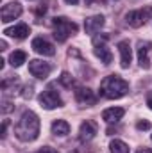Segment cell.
<instances>
[{"label": "cell", "instance_id": "1", "mask_svg": "<svg viewBox=\"0 0 152 153\" xmlns=\"http://www.w3.org/2000/svg\"><path fill=\"white\" fill-rule=\"evenodd\" d=\"M14 135L23 141V143H31L36 141L39 135V117L32 111H23L22 117L18 119V123L14 125Z\"/></svg>", "mask_w": 152, "mask_h": 153}, {"label": "cell", "instance_id": "2", "mask_svg": "<svg viewBox=\"0 0 152 153\" xmlns=\"http://www.w3.org/2000/svg\"><path fill=\"white\" fill-rule=\"evenodd\" d=\"M129 93V84L120 75H109L100 82V94L108 100H118Z\"/></svg>", "mask_w": 152, "mask_h": 153}, {"label": "cell", "instance_id": "3", "mask_svg": "<svg viewBox=\"0 0 152 153\" xmlns=\"http://www.w3.org/2000/svg\"><path fill=\"white\" fill-rule=\"evenodd\" d=\"M52 27H54V38L59 43H65L70 36L77 34V30H79L75 22H72L65 16H56L52 20Z\"/></svg>", "mask_w": 152, "mask_h": 153}, {"label": "cell", "instance_id": "4", "mask_svg": "<svg viewBox=\"0 0 152 153\" xmlns=\"http://www.w3.org/2000/svg\"><path fill=\"white\" fill-rule=\"evenodd\" d=\"M38 100H39V105H41L43 109H47V111H52V109H57V107H63V105H65L63 98L57 94V91L52 89V85L47 87V89L39 94Z\"/></svg>", "mask_w": 152, "mask_h": 153}, {"label": "cell", "instance_id": "5", "mask_svg": "<svg viewBox=\"0 0 152 153\" xmlns=\"http://www.w3.org/2000/svg\"><path fill=\"white\" fill-rule=\"evenodd\" d=\"M109 39V36H100V38H93V53L100 59V62H104L106 66L113 62V53L111 50L106 46V41Z\"/></svg>", "mask_w": 152, "mask_h": 153}, {"label": "cell", "instance_id": "6", "mask_svg": "<svg viewBox=\"0 0 152 153\" xmlns=\"http://www.w3.org/2000/svg\"><path fill=\"white\" fill-rule=\"evenodd\" d=\"M149 16H152V9H136V11H129V13L125 14V23H127L129 27H132V29H138V27H141V25L147 22Z\"/></svg>", "mask_w": 152, "mask_h": 153}, {"label": "cell", "instance_id": "7", "mask_svg": "<svg viewBox=\"0 0 152 153\" xmlns=\"http://www.w3.org/2000/svg\"><path fill=\"white\" fill-rule=\"evenodd\" d=\"M22 4L20 2H9V4H5L4 7H2V11H0V22L2 23H9V22H13V20H16L20 14H22Z\"/></svg>", "mask_w": 152, "mask_h": 153}, {"label": "cell", "instance_id": "8", "mask_svg": "<svg viewBox=\"0 0 152 153\" xmlns=\"http://www.w3.org/2000/svg\"><path fill=\"white\" fill-rule=\"evenodd\" d=\"M50 64L48 62H43V61H39V59H32V61H29V73L32 76H36L39 80H43V78H47V76L50 75Z\"/></svg>", "mask_w": 152, "mask_h": 153}, {"label": "cell", "instance_id": "9", "mask_svg": "<svg viewBox=\"0 0 152 153\" xmlns=\"http://www.w3.org/2000/svg\"><path fill=\"white\" fill-rule=\"evenodd\" d=\"M32 50L39 53V55H45V57H52L56 53V48L50 41H47L45 38H34L32 39Z\"/></svg>", "mask_w": 152, "mask_h": 153}, {"label": "cell", "instance_id": "10", "mask_svg": "<svg viewBox=\"0 0 152 153\" xmlns=\"http://www.w3.org/2000/svg\"><path fill=\"white\" fill-rule=\"evenodd\" d=\"M75 100H77V103L82 105V107H91V105H95L97 96L93 94L91 89H88V87H79L75 91Z\"/></svg>", "mask_w": 152, "mask_h": 153}, {"label": "cell", "instance_id": "11", "mask_svg": "<svg viewBox=\"0 0 152 153\" xmlns=\"http://www.w3.org/2000/svg\"><path fill=\"white\" fill-rule=\"evenodd\" d=\"M97 123L95 121H91V119H86L82 125H81V128H79V139L82 141V143H88V141H91L95 135H97Z\"/></svg>", "mask_w": 152, "mask_h": 153}, {"label": "cell", "instance_id": "12", "mask_svg": "<svg viewBox=\"0 0 152 153\" xmlns=\"http://www.w3.org/2000/svg\"><path fill=\"white\" fill-rule=\"evenodd\" d=\"M118 52H120V66L123 70H127L131 66L132 61V50H131V43L129 41H120L118 43Z\"/></svg>", "mask_w": 152, "mask_h": 153}, {"label": "cell", "instance_id": "13", "mask_svg": "<svg viewBox=\"0 0 152 153\" xmlns=\"http://www.w3.org/2000/svg\"><path fill=\"white\" fill-rule=\"evenodd\" d=\"M102 27H104V16L102 14H95V16H90L84 20V30L88 34H95Z\"/></svg>", "mask_w": 152, "mask_h": 153}, {"label": "cell", "instance_id": "14", "mask_svg": "<svg viewBox=\"0 0 152 153\" xmlns=\"http://www.w3.org/2000/svg\"><path fill=\"white\" fill-rule=\"evenodd\" d=\"M4 34L9 36V38H14V39H25L29 34H31V29H29L27 23H18V25H14V27L5 29Z\"/></svg>", "mask_w": 152, "mask_h": 153}, {"label": "cell", "instance_id": "15", "mask_svg": "<svg viewBox=\"0 0 152 153\" xmlns=\"http://www.w3.org/2000/svg\"><path fill=\"white\" fill-rule=\"evenodd\" d=\"M149 50H150V43H140V48H138V62L143 70H149L150 68V57H149Z\"/></svg>", "mask_w": 152, "mask_h": 153}, {"label": "cell", "instance_id": "16", "mask_svg": "<svg viewBox=\"0 0 152 153\" xmlns=\"http://www.w3.org/2000/svg\"><path fill=\"white\" fill-rule=\"evenodd\" d=\"M123 114H125V111L122 107H109V109H106L102 112V119L111 125V123H118L123 117Z\"/></svg>", "mask_w": 152, "mask_h": 153}, {"label": "cell", "instance_id": "17", "mask_svg": "<svg viewBox=\"0 0 152 153\" xmlns=\"http://www.w3.org/2000/svg\"><path fill=\"white\" fill-rule=\"evenodd\" d=\"M52 134L54 135H59V137H65V135L70 134V125L65 119H56L52 123Z\"/></svg>", "mask_w": 152, "mask_h": 153}, {"label": "cell", "instance_id": "18", "mask_svg": "<svg viewBox=\"0 0 152 153\" xmlns=\"http://www.w3.org/2000/svg\"><path fill=\"white\" fill-rule=\"evenodd\" d=\"M25 61H27V53H25L23 50H14V52L9 55V64H11L13 68H20Z\"/></svg>", "mask_w": 152, "mask_h": 153}, {"label": "cell", "instance_id": "19", "mask_svg": "<svg viewBox=\"0 0 152 153\" xmlns=\"http://www.w3.org/2000/svg\"><path fill=\"white\" fill-rule=\"evenodd\" d=\"M109 150H111V153H129V146L123 141L114 139V141H111V144H109Z\"/></svg>", "mask_w": 152, "mask_h": 153}, {"label": "cell", "instance_id": "20", "mask_svg": "<svg viewBox=\"0 0 152 153\" xmlns=\"http://www.w3.org/2000/svg\"><path fill=\"white\" fill-rule=\"evenodd\" d=\"M59 82H61V85H65L66 89H72L74 85H75V80H74V76L70 75L68 71H63L61 76H59Z\"/></svg>", "mask_w": 152, "mask_h": 153}, {"label": "cell", "instance_id": "21", "mask_svg": "<svg viewBox=\"0 0 152 153\" xmlns=\"http://www.w3.org/2000/svg\"><path fill=\"white\" fill-rule=\"evenodd\" d=\"M13 109H14V107L11 105V102H9V100H4V102H2V112H4V114L11 112Z\"/></svg>", "mask_w": 152, "mask_h": 153}, {"label": "cell", "instance_id": "22", "mask_svg": "<svg viewBox=\"0 0 152 153\" xmlns=\"http://www.w3.org/2000/svg\"><path fill=\"white\" fill-rule=\"evenodd\" d=\"M136 128H138V130H149V128H150V123H149V121H138V123H136Z\"/></svg>", "mask_w": 152, "mask_h": 153}, {"label": "cell", "instance_id": "23", "mask_svg": "<svg viewBox=\"0 0 152 153\" xmlns=\"http://www.w3.org/2000/svg\"><path fill=\"white\" fill-rule=\"evenodd\" d=\"M38 153H59V152L54 150V148H50V146H43V148H39Z\"/></svg>", "mask_w": 152, "mask_h": 153}, {"label": "cell", "instance_id": "24", "mask_svg": "<svg viewBox=\"0 0 152 153\" xmlns=\"http://www.w3.org/2000/svg\"><path fill=\"white\" fill-rule=\"evenodd\" d=\"M7 123H9V121H7V119H5V121H4V123H2V128H0V135H2V139H4V137H5V130H7Z\"/></svg>", "mask_w": 152, "mask_h": 153}, {"label": "cell", "instance_id": "25", "mask_svg": "<svg viewBox=\"0 0 152 153\" xmlns=\"http://www.w3.org/2000/svg\"><path fill=\"white\" fill-rule=\"evenodd\" d=\"M32 96V85L25 87V93H23V98H31Z\"/></svg>", "mask_w": 152, "mask_h": 153}, {"label": "cell", "instance_id": "26", "mask_svg": "<svg viewBox=\"0 0 152 153\" xmlns=\"http://www.w3.org/2000/svg\"><path fill=\"white\" fill-rule=\"evenodd\" d=\"M147 105H149V109L152 111V94L149 96V98H147Z\"/></svg>", "mask_w": 152, "mask_h": 153}, {"label": "cell", "instance_id": "27", "mask_svg": "<svg viewBox=\"0 0 152 153\" xmlns=\"http://www.w3.org/2000/svg\"><path fill=\"white\" fill-rule=\"evenodd\" d=\"M65 2H66V4H70V5H75L79 0H65Z\"/></svg>", "mask_w": 152, "mask_h": 153}, {"label": "cell", "instance_id": "28", "mask_svg": "<svg viewBox=\"0 0 152 153\" xmlns=\"http://www.w3.org/2000/svg\"><path fill=\"white\" fill-rule=\"evenodd\" d=\"M138 153H152V150H149V148H143V150H140Z\"/></svg>", "mask_w": 152, "mask_h": 153}, {"label": "cell", "instance_id": "29", "mask_svg": "<svg viewBox=\"0 0 152 153\" xmlns=\"http://www.w3.org/2000/svg\"><path fill=\"white\" fill-rule=\"evenodd\" d=\"M0 46H2V50H5L7 48V43L5 41H0Z\"/></svg>", "mask_w": 152, "mask_h": 153}]
</instances>
